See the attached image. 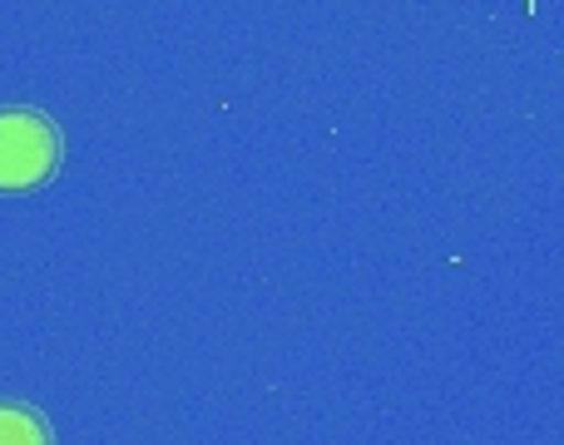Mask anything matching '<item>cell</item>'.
<instances>
[{
    "label": "cell",
    "instance_id": "1",
    "mask_svg": "<svg viewBox=\"0 0 564 445\" xmlns=\"http://www.w3.org/2000/svg\"><path fill=\"white\" fill-rule=\"evenodd\" d=\"M65 134L35 105L0 109V194H30L59 174Z\"/></svg>",
    "mask_w": 564,
    "mask_h": 445
},
{
    "label": "cell",
    "instance_id": "2",
    "mask_svg": "<svg viewBox=\"0 0 564 445\" xmlns=\"http://www.w3.org/2000/svg\"><path fill=\"white\" fill-rule=\"evenodd\" d=\"M0 445H55V431H50L45 411L0 401Z\"/></svg>",
    "mask_w": 564,
    "mask_h": 445
}]
</instances>
